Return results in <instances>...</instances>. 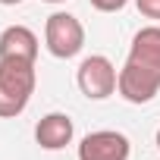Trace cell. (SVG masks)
Listing matches in <instances>:
<instances>
[{
  "mask_svg": "<svg viewBox=\"0 0 160 160\" xmlns=\"http://www.w3.org/2000/svg\"><path fill=\"white\" fill-rule=\"evenodd\" d=\"M0 60H22L35 63L38 60V35L25 25H10L0 32Z\"/></svg>",
  "mask_w": 160,
  "mask_h": 160,
  "instance_id": "obj_6",
  "label": "cell"
},
{
  "mask_svg": "<svg viewBox=\"0 0 160 160\" xmlns=\"http://www.w3.org/2000/svg\"><path fill=\"white\" fill-rule=\"evenodd\" d=\"M3 7H16V3H22V0H0Z\"/></svg>",
  "mask_w": 160,
  "mask_h": 160,
  "instance_id": "obj_10",
  "label": "cell"
},
{
  "mask_svg": "<svg viewBox=\"0 0 160 160\" xmlns=\"http://www.w3.org/2000/svg\"><path fill=\"white\" fill-rule=\"evenodd\" d=\"M75 82H78V91L88 101H107L119 88V72L104 53H91V57H85L78 63Z\"/></svg>",
  "mask_w": 160,
  "mask_h": 160,
  "instance_id": "obj_4",
  "label": "cell"
},
{
  "mask_svg": "<svg viewBox=\"0 0 160 160\" xmlns=\"http://www.w3.org/2000/svg\"><path fill=\"white\" fill-rule=\"evenodd\" d=\"M132 144L116 129H101L82 138L78 144V160H129Z\"/></svg>",
  "mask_w": 160,
  "mask_h": 160,
  "instance_id": "obj_5",
  "label": "cell"
},
{
  "mask_svg": "<svg viewBox=\"0 0 160 160\" xmlns=\"http://www.w3.org/2000/svg\"><path fill=\"white\" fill-rule=\"evenodd\" d=\"M72 135H75V126L66 113H47L35 126V141L44 151H63L72 141Z\"/></svg>",
  "mask_w": 160,
  "mask_h": 160,
  "instance_id": "obj_7",
  "label": "cell"
},
{
  "mask_svg": "<svg viewBox=\"0 0 160 160\" xmlns=\"http://www.w3.org/2000/svg\"><path fill=\"white\" fill-rule=\"evenodd\" d=\"M88 3H91L98 13H119L129 0H88Z\"/></svg>",
  "mask_w": 160,
  "mask_h": 160,
  "instance_id": "obj_9",
  "label": "cell"
},
{
  "mask_svg": "<svg viewBox=\"0 0 160 160\" xmlns=\"http://www.w3.org/2000/svg\"><path fill=\"white\" fill-rule=\"evenodd\" d=\"M129 104H148L160 91V25L138 28L119 69V88Z\"/></svg>",
  "mask_w": 160,
  "mask_h": 160,
  "instance_id": "obj_1",
  "label": "cell"
},
{
  "mask_svg": "<svg viewBox=\"0 0 160 160\" xmlns=\"http://www.w3.org/2000/svg\"><path fill=\"white\" fill-rule=\"evenodd\" d=\"M157 151H160V129H157Z\"/></svg>",
  "mask_w": 160,
  "mask_h": 160,
  "instance_id": "obj_11",
  "label": "cell"
},
{
  "mask_svg": "<svg viewBox=\"0 0 160 160\" xmlns=\"http://www.w3.org/2000/svg\"><path fill=\"white\" fill-rule=\"evenodd\" d=\"M44 44H47L50 57L72 60L85 47V25L72 13H50L44 22Z\"/></svg>",
  "mask_w": 160,
  "mask_h": 160,
  "instance_id": "obj_3",
  "label": "cell"
},
{
  "mask_svg": "<svg viewBox=\"0 0 160 160\" xmlns=\"http://www.w3.org/2000/svg\"><path fill=\"white\" fill-rule=\"evenodd\" d=\"M38 85L35 63L22 60H0V119H13L19 116Z\"/></svg>",
  "mask_w": 160,
  "mask_h": 160,
  "instance_id": "obj_2",
  "label": "cell"
},
{
  "mask_svg": "<svg viewBox=\"0 0 160 160\" xmlns=\"http://www.w3.org/2000/svg\"><path fill=\"white\" fill-rule=\"evenodd\" d=\"M44 3H63V0H44Z\"/></svg>",
  "mask_w": 160,
  "mask_h": 160,
  "instance_id": "obj_12",
  "label": "cell"
},
{
  "mask_svg": "<svg viewBox=\"0 0 160 160\" xmlns=\"http://www.w3.org/2000/svg\"><path fill=\"white\" fill-rule=\"evenodd\" d=\"M135 7H138V13H141V16H148V19H157V22H160V0H135Z\"/></svg>",
  "mask_w": 160,
  "mask_h": 160,
  "instance_id": "obj_8",
  "label": "cell"
}]
</instances>
